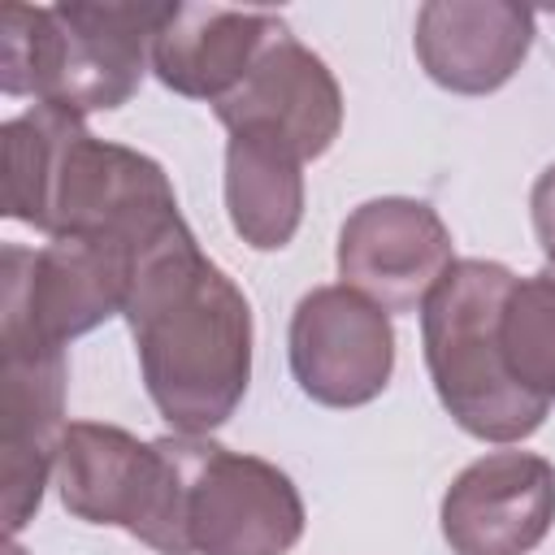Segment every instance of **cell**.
I'll return each mask as SVG.
<instances>
[{
    "label": "cell",
    "instance_id": "6da1fadb",
    "mask_svg": "<svg viewBox=\"0 0 555 555\" xmlns=\"http://www.w3.org/2000/svg\"><path fill=\"white\" fill-rule=\"evenodd\" d=\"M121 317L147 399L173 434L208 438L238 412L251 382V304L186 221L139 256Z\"/></svg>",
    "mask_w": 555,
    "mask_h": 555
},
{
    "label": "cell",
    "instance_id": "7a4b0ae2",
    "mask_svg": "<svg viewBox=\"0 0 555 555\" xmlns=\"http://www.w3.org/2000/svg\"><path fill=\"white\" fill-rule=\"evenodd\" d=\"M4 217L48 238H117L152 247L182 225L165 169L87 130V117L35 104L0 126Z\"/></svg>",
    "mask_w": 555,
    "mask_h": 555
},
{
    "label": "cell",
    "instance_id": "3957f363",
    "mask_svg": "<svg viewBox=\"0 0 555 555\" xmlns=\"http://www.w3.org/2000/svg\"><path fill=\"white\" fill-rule=\"evenodd\" d=\"M169 4L69 0L0 9V91L30 95L78 117L121 108L152 69V43Z\"/></svg>",
    "mask_w": 555,
    "mask_h": 555
},
{
    "label": "cell",
    "instance_id": "277c9868",
    "mask_svg": "<svg viewBox=\"0 0 555 555\" xmlns=\"http://www.w3.org/2000/svg\"><path fill=\"white\" fill-rule=\"evenodd\" d=\"M512 278L499 260H455L421 308V347L438 403L464 434L503 447L538 434L551 416L507 382L494 347V317Z\"/></svg>",
    "mask_w": 555,
    "mask_h": 555
},
{
    "label": "cell",
    "instance_id": "5b68a950",
    "mask_svg": "<svg viewBox=\"0 0 555 555\" xmlns=\"http://www.w3.org/2000/svg\"><path fill=\"white\" fill-rule=\"evenodd\" d=\"M56 494L69 516L113 525L156 555H191L182 529L178 434L139 442L121 425L69 421L56 447Z\"/></svg>",
    "mask_w": 555,
    "mask_h": 555
},
{
    "label": "cell",
    "instance_id": "8992f818",
    "mask_svg": "<svg viewBox=\"0 0 555 555\" xmlns=\"http://www.w3.org/2000/svg\"><path fill=\"white\" fill-rule=\"evenodd\" d=\"M147 247L117 238H48L30 251H0V334L65 347L126 312L134 264Z\"/></svg>",
    "mask_w": 555,
    "mask_h": 555
},
{
    "label": "cell",
    "instance_id": "52a82bcc",
    "mask_svg": "<svg viewBox=\"0 0 555 555\" xmlns=\"http://www.w3.org/2000/svg\"><path fill=\"white\" fill-rule=\"evenodd\" d=\"M178 455L191 555H286L304 538V499L278 464L199 434H178Z\"/></svg>",
    "mask_w": 555,
    "mask_h": 555
},
{
    "label": "cell",
    "instance_id": "ba28073f",
    "mask_svg": "<svg viewBox=\"0 0 555 555\" xmlns=\"http://www.w3.org/2000/svg\"><path fill=\"white\" fill-rule=\"evenodd\" d=\"M291 373L321 408H364L395 373L390 312L351 286H312L291 312Z\"/></svg>",
    "mask_w": 555,
    "mask_h": 555
},
{
    "label": "cell",
    "instance_id": "9c48e42d",
    "mask_svg": "<svg viewBox=\"0 0 555 555\" xmlns=\"http://www.w3.org/2000/svg\"><path fill=\"white\" fill-rule=\"evenodd\" d=\"M455 264L451 230L425 199L382 195L338 230V278L386 312H421L429 291Z\"/></svg>",
    "mask_w": 555,
    "mask_h": 555
},
{
    "label": "cell",
    "instance_id": "30bf717a",
    "mask_svg": "<svg viewBox=\"0 0 555 555\" xmlns=\"http://www.w3.org/2000/svg\"><path fill=\"white\" fill-rule=\"evenodd\" d=\"M4 347V421H0V486L4 533L17 538L43 503V486L56 473V447L65 434V347L0 334Z\"/></svg>",
    "mask_w": 555,
    "mask_h": 555
},
{
    "label": "cell",
    "instance_id": "8fae6325",
    "mask_svg": "<svg viewBox=\"0 0 555 555\" xmlns=\"http://www.w3.org/2000/svg\"><path fill=\"white\" fill-rule=\"evenodd\" d=\"M217 121L225 134H260L286 143L304 165L325 156L343 130V91L334 69L304 48L291 30H282L251 74L221 100L212 104Z\"/></svg>",
    "mask_w": 555,
    "mask_h": 555
},
{
    "label": "cell",
    "instance_id": "7c38bea8",
    "mask_svg": "<svg viewBox=\"0 0 555 555\" xmlns=\"http://www.w3.org/2000/svg\"><path fill=\"white\" fill-rule=\"evenodd\" d=\"M438 520L455 555H529L555 520V464L533 451H490L447 486Z\"/></svg>",
    "mask_w": 555,
    "mask_h": 555
},
{
    "label": "cell",
    "instance_id": "4fadbf2b",
    "mask_svg": "<svg viewBox=\"0 0 555 555\" xmlns=\"http://www.w3.org/2000/svg\"><path fill=\"white\" fill-rule=\"evenodd\" d=\"M416 61L442 91L490 95L533 48V13L507 0H429L416 9Z\"/></svg>",
    "mask_w": 555,
    "mask_h": 555
},
{
    "label": "cell",
    "instance_id": "5bb4252c",
    "mask_svg": "<svg viewBox=\"0 0 555 555\" xmlns=\"http://www.w3.org/2000/svg\"><path fill=\"white\" fill-rule=\"evenodd\" d=\"M282 30L291 26L264 9L169 4L152 43V74L173 95L221 104Z\"/></svg>",
    "mask_w": 555,
    "mask_h": 555
},
{
    "label": "cell",
    "instance_id": "9a60e30c",
    "mask_svg": "<svg viewBox=\"0 0 555 555\" xmlns=\"http://www.w3.org/2000/svg\"><path fill=\"white\" fill-rule=\"evenodd\" d=\"M225 212L251 251H282L304 221V160L260 134L225 139Z\"/></svg>",
    "mask_w": 555,
    "mask_h": 555
},
{
    "label": "cell",
    "instance_id": "2e32d148",
    "mask_svg": "<svg viewBox=\"0 0 555 555\" xmlns=\"http://www.w3.org/2000/svg\"><path fill=\"white\" fill-rule=\"evenodd\" d=\"M494 347L507 382L529 403L551 412L555 408V273L551 269L512 278L494 317Z\"/></svg>",
    "mask_w": 555,
    "mask_h": 555
},
{
    "label": "cell",
    "instance_id": "e0dca14e",
    "mask_svg": "<svg viewBox=\"0 0 555 555\" xmlns=\"http://www.w3.org/2000/svg\"><path fill=\"white\" fill-rule=\"evenodd\" d=\"M529 212H533V234H538V247L546 256V269L555 273V165H546L533 182V195H529Z\"/></svg>",
    "mask_w": 555,
    "mask_h": 555
},
{
    "label": "cell",
    "instance_id": "ac0fdd59",
    "mask_svg": "<svg viewBox=\"0 0 555 555\" xmlns=\"http://www.w3.org/2000/svg\"><path fill=\"white\" fill-rule=\"evenodd\" d=\"M4 555H26V551H22V546H17L13 538H9V546H4Z\"/></svg>",
    "mask_w": 555,
    "mask_h": 555
}]
</instances>
